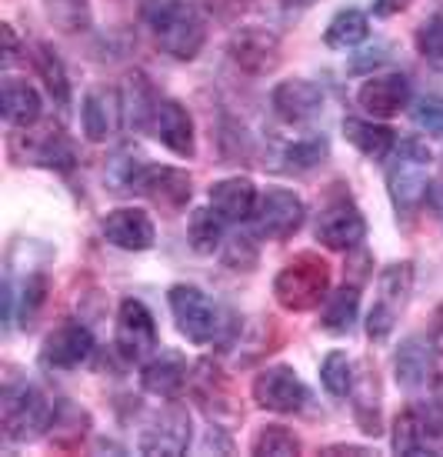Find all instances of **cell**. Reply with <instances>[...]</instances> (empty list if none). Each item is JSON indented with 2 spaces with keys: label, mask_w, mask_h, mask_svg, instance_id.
I'll return each instance as SVG.
<instances>
[{
  "label": "cell",
  "mask_w": 443,
  "mask_h": 457,
  "mask_svg": "<svg viewBox=\"0 0 443 457\" xmlns=\"http://www.w3.org/2000/svg\"><path fill=\"white\" fill-rule=\"evenodd\" d=\"M144 17L157 47L174 61H193L207 44V21L190 0H151Z\"/></svg>",
  "instance_id": "6da1fadb"
},
{
  "label": "cell",
  "mask_w": 443,
  "mask_h": 457,
  "mask_svg": "<svg viewBox=\"0 0 443 457\" xmlns=\"http://www.w3.org/2000/svg\"><path fill=\"white\" fill-rule=\"evenodd\" d=\"M101 234L107 244H114L120 251H151L157 241V228L147 211L140 207H117L101 220Z\"/></svg>",
  "instance_id": "ac0fdd59"
},
{
  "label": "cell",
  "mask_w": 443,
  "mask_h": 457,
  "mask_svg": "<svg viewBox=\"0 0 443 457\" xmlns=\"http://www.w3.org/2000/svg\"><path fill=\"white\" fill-rule=\"evenodd\" d=\"M427 441H431V434H427V424H423L417 407H406L404 414H397V420H393V451L397 454H423Z\"/></svg>",
  "instance_id": "f546056e"
},
{
  "label": "cell",
  "mask_w": 443,
  "mask_h": 457,
  "mask_svg": "<svg viewBox=\"0 0 443 457\" xmlns=\"http://www.w3.org/2000/svg\"><path fill=\"white\" fill-rule=\"evenodd\" d=\"M393 374H397V384L410 394L431 391L433 381L440 378L437 370V344L423 334H410L400 341L397 347V357H393Z\"/></svg>",
  "instance_id": "7c38bea8"
},
{
  "label": "cell",
  "mask_w": 443,
  "mask_h": 457,
  "mask_svg": "<svg viewBox=\"0 0 443 457\" xmlns=\"http://www.w3.org/2000/svg\"><path fill=\"white\" fill-rule=\"evenodd\" d=\"M224 264L234 267V270H250L257 264V247H253V237L250 234H237V237H230L224 244Z\"/></svg>",
  "instance_id": "74e56055"
},
{
  "label": "cell",
  "mask_w": 443,
  "mask_h": 457,
  "mask_svg": "<svg viewBox=\"0 0 443 457\" xmlns=\"http://www.w3.org/2000/svg\"><path fill=\"white\" fill-rule=\"evenodd\" d=\"M307 207L300 194L287 187H267L253 211V234L264 241H287L304 228Z\"/></svg>",
  "instance_id": "ba28073f"
},
{
  "label": "cell",
  "mask_w": 443,
  "mask_h": 457,
  "mask_svg": "<svg viewBox=\"0 0 443 457\" xmlns=\"http://www.w3.org/2000/svg\"><path fill=\"white\" fill-rule=\"evenodd\" d=\"M410 7V0H373V13L377 17H397Z\"/></svg>",
  "instance_id": "f35d334b"
},
{
  "label": "cell",
  "mask_w": 443,
  "mask_h": 457,
  "mask_svg": "<svg viewBox=\"0 0 443 457\" xmlns=\"http://www.w3.org/2000/svg\"><path fill=\"white\" fill-rule=\"evenodd\" d=\"M330 294V264L314 251H304L277 270L274 278V297L283 311L304 314L327 301Z\"/></svg>",
  "instance_id": "3957f363"
},
{
  "label": "cell",
  "mask_w": 443,
  "mask_h": 457,
  "mask_svg": "<svg viewBox=\"0 0 443 457\" xmlns=\"http://www.w3.org/2000/svg\"><path fill=\"white\" fill-rule=\"evenodd\" d=\"M420 418L427 424V434L431 437H443V374L433 381V387L427 391V397L420 401Z\"/></svg>",
  "instance_id": "d590c367"
},
{
  "label": "cell",
  "mask_w": 443,
  "mask_h": 457,
  "mask_svg": "<svg viewBox=\"0 0 443 457\" xmlns=\"http://www.w3.org/2000/svg\"><path fill=\"white\" fill-rule=\"evenodd\" d=\"M0 34H4V64H11V61H13V51H17V37H13V27L4 24V27H0Z\"/></svg>",
  "instance_id": "ab89813d"
},
{
  "label": "cell",
  "mask_w": 443,
  "mask_h": 457,
  "mask_svg": "<svg viewBox=\"0 0 443 457\" xmlns=\"http://www.w3.org/2000/svg\"><path fill=\"white\" fill-rule=\"evenodd\" d=\"M0 111L4 120L13 128H30L40 120V94L30 80L21 77H7L4 80V94H0Z\"/></svg>",
  "instance_id": "603a6c76"
},
{
  "label": "cell",
  "mask_w": 443,
  "mask_h": 457,
  "mask_svg": "<svg viewBox=\"0 0 443 457\" xmlns=\"http://www.w3.org/2000/svg\"><path fill=\"white\" fill-rule=\"evenodd\" d=\"M357 104L370 117H393L410 104V80L406 74H373L357 90Z\"/></svg>",
  "instance_id": "ffe728a7"
},
{
  "label": "cell",
  "mask_w": 443,
  "mask_h": 457,
  "mask_svg": "<svg viewBox=\"0 0 443 457\" xmlns=\"http://www.w3.org/2000/svg\"><path fill=\"white\" fill-rule=\"evenodd\" d=\"M417 51L433 61V64H440L443 61V13H433L427 17L417 30Z\"/></svg>",
  "instance_id": "e575fe53"
},
{
  "label": "cell",
  "mask_w": 443,
  "mask_h": 457,
  "mask_svg": "<svg viewBox=\"0 0 443 457\" xmlns=\"http://www.w3.org/2000/svg\"><path fill=\"white\" fill-rule=\"evenodd\" d=\"M253 454L260 457H293L300 454V437L291 431V428H283V424H267V428H260L257 431V437H253L250 445Z\"/></svg>",
  "instance_id": "4dcf8cb0"
},
{
  "label": "cell",
  "mask_w": 443,
  "mask_h": 457,
  "mask_svg": "<svg viewBox=\"0 0 443 457\" xmlns=\"http://www.w3.org/2000/svg\"><path fill=\"white\" fill-rule=\"evenodd\" d=\"M190 437H193V428H190V414L187 407L180 404H164L157 414L151 418V424L140 431V454H167L177 457L187 454Z\"/></svg>",
  "instance_id": "8fae6325"
},
{
  "label": "cell",
  "mask_w": 443,
  "mask_h": 457,
  "mask_svg": "<svg viewBox=\"0 0 443 457\" xmlns=\"http://www.w3.org/2000/svg\"><path fill=\"white\" fill-rule=\"evenodd\" d=\"M377 301L367 314V337L373 344H383L390 337L393 324L404 311L406 297L414 291V264L410 261H400V264L383 267V274L377 280Z\"/></svg>",
  "instance_id": "8992f818"
},
{
  "label": "cell",
  "mask_w": 443,
  "mask_h": 457,
  "mask_svg": "<svg viewBox=\"0 0 443 457\" xmlns=\"http://www.w3.org/2000/svg\"><path fill=\"white\" fill-rule=\"evenodd\" d=\"M257 201H260V194H257L250 178H224L210 187V207H214L224 220H230V224L253 220Z\"/></svg>",
  "instance_id": "7402d4cb"
},
{
  "label": "cell",
  "mask_w": 443,
  "mask_h": 457,
  "mask_svg": "<svg viewBox=\"0 0 443 457\" xmlns=\"http://www.w3.org/2000/svg\"><path fill=\"white\" fill-rule=\"evenodd\" d=\"M34 67L37 74L44 77V87L53 97L57 107H67L70 104V80H67V71H63V61L57 57L51 44H37L34 47Z\"/></svg>",
  "instance_id": "f1b7e54d"
},
{
  "label": "cell",
  "mask_w": 443,
  "mask_h": 457,
  "mask_svg": "<svg viewBox=\"0 0 443 457\" xmlns=\"http://www.w3.org/2000/svg\"><path fill=\"white\" fill-rule=\"evenodd\" d=\"M124 187L127 191L144 194L147 201L164 207V211H180L190 201V194H193V180L180 167H160V164L134 161L124 174Z\"/></svg>",
  "instance_id": "5b68a950"
},
{
  "label": "cell",
  "mask_w": 443,
  "mask_h": 457,
  "mask_svg": "<svg viewBox=\"0 0 443 457\" xmlns=\"http://www.w3.org/2000/svg\"><path fill=\"white\" fill-rule=\"evenodd\" d=\"M30 164H40V167H51V170H74L77 164V151L70 137L63 134L61 128H47L44 134H34V144H30Z\"/></svg>",
  "instance_id": "d4e9b609"
},
{
  "label": "cell",
  "mask_w": 443,
  "mask_h": 457,
  "mask_svg": "<svg viewBox=\"0 0 443 457\" xmlns=\"http://www.w3.org/2000/svg\"><path fill=\"white\" fill-rule=\"evenodd\" d=\"M187 357L180 354V351H153L147 361H144V370H140V387L153 397H160V401H174L180 391H184V384H187Z\"/></svg>",
  "instance_id": "d6986e66"
},
{
  "label": "cell",
  "mask_w": 443,
  "mask_h": 457,
  "mask_svg": "<svg viewBox=\"0 0 443 457\" xmlns=\"http://www.w3.org/2000/svg\"><path fill=\"white\" fill-rule=\"evenodd\" d=\"M230 61L247 74H270L280 64V37L267 27H241L230 37Z\"/></svg>",
  "instance_id": "2e32d148"
},
{
  "label": "cell",
  "mask_w": 443,
  "mask_h": 457,
  "mask_svg": "<svg viewBox=\"0 0 443 457\" xmlns=\"http://www.w3.org/2000/svg\"><path fill=\"white\" fill-rule=\"evenodd\" d=\"M151 134L177 157H193L197 154V137H193V117L180 101L160 97L151 117Z\"/></svg>",
  "instance_id": "e0dca14e"
},
{
  "label": "cell",
  "mask_w": 443,
  "mask_h": 457,
  "mask_svg": "<svg viewBox=\"0 0 443 457\" xmlns=\"http://www.w3.org/2000/svg\"><path fill=\"white\" fill-rule=\"evenodd\" d=\"M357 314H360V291H357L354 284H343L340 291L327 294L320 324H324V330H330V334H350L357 324Z\"/></svg>",
  "instance_id": "4316f807"
},
{
  "label": "cell",
  "mask_w": 443,
  "mask_h": 457,
  "mask_svg": "<svg viewBox=\"0 0 443 457\" xmlns=\"http://www.w3.org/2000/svg\"><path fill=\"white\" fill-rule=\"evenodd\" d=\"M287 4H293V7H310L314 0H287Z\"/></svg>",
  "instance_id": "ee69618b"
},
{
  "label": "cell",
  "mask_w": 443,
  "mask_h": 457,
  "mask_svg": "<svg viewBox=\"0 0 443 457\" xmlns=\"http://www.w3.org/2000/svg\"><path fill=\"white\" fill-rule=\"evenodd\" d=\"M167 304H170V314L177 320V330L187 337L190 344H214L217 334H220V314L217 307L210 304V297L193 287V284H174L167 291Z\"/></svg>",
  "instance_id": "52a82bcc"
},
{
  "label": "cell",
  "mask_w": 443,
  "mask_h": 457,
  "mask_svg": "<svg viewBox=\"0 0 443 457\" xmlns=\"http://www.w3.org/2000/svg\"><path fill=\"white\" fill-rule=\"evenodd\" d=\"M44 301H47V278H44V274H30V278L21 284V314H17V318H21V328L34 324Z\"/></svg>",
  "instance_id": "836d02e7"
},
{
  "label": "cell",
  "mask_w": 443,
  "mask_h": 457,
  "mask_svg": "<svg viewBox=\"0 0 443 457\" xmlns=\"http://www.w3.org/2000/svg\"><path fill=\"white\" fill-rule=\"evenodd\" d=\"M431 341L437 344V351L443 354V304L433 311V328H431Z\"/></svg>",
  "instance_id": "b9f144b4"
},
{
  "label": "cell",
  "mask_w": 443,
  "mask_h": 457,
  "mask_svg": "<svg viewBox=\"0 0 443 457\" xmlns=\"http://www.w3.org/2000/svg\"><path fill=\"white\" fill-rule=\"evenodd\" d=\"M57 418V404L34 384H7L0 397V428L4 437L13 445L34 441L40 434H47Z\"/></svg>",
  "instance_id": "277c9868"
},
{
  "label": "cell",
  "mask_w": 443,
  "mask_h": 457,
  "mask_svg": "<svg viewBox=\"0 0 443 457\" xmlns=\"http://www.w3.org/2000/svg\"><path fill=\"white\" fill-rule=\"evenodd\" d=\"M94 357V334L80 320H63L44 337L40 364L47 370H77Z\"/></svg>",
  "instance_id": "5bb4252c"
},
{
  "label": "cell",
  "mask_w": 443,
  "mask_h": 457,
  "mask_svg": "<svg viewBox=\"0 0 443 457\" xmlns=\"http://www.w3.org/2000/svg\"><path fill=\"white\" fill-rule=\"evenodd\" d=\"M114 344L120 357L137 364V361H147V357L157 351V320L147 311L144 301L137 297H124L120 307H117V330H114Z\"/></svg>",
  "instance_id": "9c48e42d"
},
{
  "label": "cell",
  "mask_w": 443,
  "mask_h": 457,
  "mask_svg": "<svg viewBox=\"0 0 443 457\" xmlns=\"http://www.w3.org/2000/svg\"><path fill=\"white\" fill-rule=\"evenodd\" d=\"M320 384L327 387V394L333 397H350L354 391V364H350V357L343 354V351H330L324 357V364H320Z\"/></svg>",
  "instance_id": "d6a6232c"
},
{
  "label": "cell",
  "mask_w": 443,
  "mask_h": 457,
  "mask_svg": "<svg viewBox=\"0 0 443 457\" xmlns=\"http://www.w3.org/2000/svg\"><path fill=\"white\" fill-rule=\"evenodd\" d=\"M431 204H433V211H437V217L443 220V178L431 187Z\"/></svg>",
  "instance_id": "7bdbcfd3"
},
{
  "label": "cell",
  "mask_w": 443,
  "mask_h": 457,
  "mask_svg": "<svg viewBox=\"0 0 443 457\" xmlns=\"http://www.w3.org/2000/svg\"><path fill=\"white\" fill-rule=\"evenodd\" d=\"M270 107L274 114L291 124V128H304L310 120L320 117L324 111V90L316 87L314 80H304V77H293V80H280L274 94H270Z\"/></svg>",
  "instance_id": "9a60e30c"
},
{
  "label": "cell",
  "mask_w": 443,
  "mask_h": 457,
  "mask_svg": "<svg viewBox=\"0 0 443 457\" xmlns=\"http://www.w3.org/2000/svg\"><path fill=\"white\" fill-rule=\"evenodd\" d=\"M330 154V140L324 134H314V137H304V140H293L291 147L283 151V161H287V170H297V174H304V170H314L327 161Z\"/></svg>",
  "instance_id": "1f68e13d"
},
{
  "label": "cell",
  "mask_w": 443,
  "mask_h": 457,
  "mask_svg": "<svg viewBox=\"0 0 443 457\" xmlns=\"http://www.w3.org/2000/svg\"><path fill=\"white\" fill-rule=\"evenodd\" d=\"M316 241L330 251H350L367 237V220L350 197H333L316 217Z\"/></svg>",
  "instance_id": "4fadbf2b"
},
{
  "label": "cell",
  "mask_w": 443,
  "mask_h": 457,
  "mask_svg": "<svg viewBox=\"0 0 443 457\" xmlns=\"http://www.w3.org/2000/svg\"><path fill=\"white\" fill-rule=\"evenodd\" d=\"M343 137L350 140L367 161H387L393 147H397V134L390 128L373 124V120H360V117H347L343 120Z\"/></svg>",
  "instance_id": "cb8c5ba5"
},
{
  "label": "cell",
  "mask_w": 443,
  "mask_h": 457,
  "mask_svg": "<svg viewBox=\"0 0 443 457\" xmlns=\"http://www.w3.org/2000/svg\"><path fill=\"white\" fill-rule=\"evenodd\" d=\"M433 154L427 140L404 137L387 157V194L400 214H414L431 197Z\"/></svg>",
  "instance_id": "7a4b0ae2"
},
{
  "label": "cell",
  "mask_w": 443,
  "mask_h": 457,
  "mask_svg": "<svg viewBox=\"0 0 443 457\" xmlns=\"http://www.w3.org/2000/svg\"><path fill=\"white\" fill-rule=\"evenodd\" d=\"M120 94L111 87H94L84 97L80 107V124H84V137L90 144H101V140L114 137L117 124H120Z\"/></svg>",
  "instance_id": "44dd1931"
},
{
  "label": "cell",
  "mask_w": 443,
  "mask_h": 457,
  "mask_svg": "<svg viewBox=\"0 0 443 457\" xmlns=\"http://www.w3.org/2000/svg\"><path fill=\"white\" fill-rule=\"evenodd\" d=\"M414 124L433 134V137H443V97H437V94L420 97L417 107H414Z\"/></svg>",
  "instance_id": "8d00e7d4"
},
{
  "label": "cell",
  "mask_w": 443,
  "mask_h": 457,
  "mask_svg": "<svg viewBox=\"0 0 443 457\" xmlns=\"http://www.w3.org/2000/svg\"><path fill=\"white\" fill-rule=\"evenodd\" d=\"M224 217L217 214L214 207H197L193 214H190V224H187V234H190V247L197 251V254H214L224 247Z\"/></svg>",
  "instance_id": "83f0119b"
},
{
  "label": "cell",
  "mask_w": 443,
  "mask_h": 457,
  "mask_svg": "<svg viewBox=\"0 0 443 457\" xmlns=\"http://www.w3.org/2000/svg\"><path fill=\"white\" fill-rule=\"evenodd\" d=\"M253 401L274 414H297L307 404V384L291 364H274L253 378Z\"/></svg>",
  "instance_id": "30bf717a"
},
{
  "label": "cell",
  "mask_w": 443,
  "mask_h": 457,
  "mask_svg": "<svg viewBox=\"0 0 443 457\" xmlns=\"http://www.w3.org/2000/svg\"><path fill=\"white\" fill-rule=\"evenodd\" d=\"M370 34V21L364 11H357V7H343L330 17L327 30H324V44L333 47V51H350L357 44H364Z\"/></svg>",
  "instance_id": "484cf974"
},
{
  "label": "cell",
  "mask_w": 443,
  "mask_h": 457,
  "mask_svg": "<svg viewBox=\"0 0 443 457\" xmlns=\"http://www.w3.org/2000/svg\"><path fill=\"white\" fill-rule=\"evenodd\" d=\"M383 51H387V47H373V51H364L367 57H354V64H350V67H354V71H367L370 61H373V64H380V61L387 57Z\"/></svg>",
  "instance_id": "60d3db41"
}]
</instances>
